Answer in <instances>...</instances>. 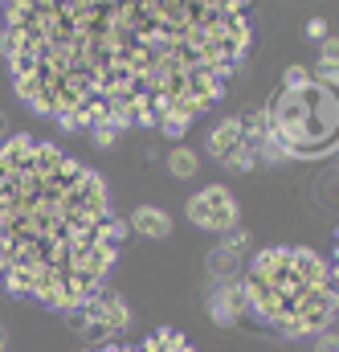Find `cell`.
Segmentation results:
<instances>
[{
	"label": "cell",
	"instance_id": "6da1fadb",
	"mask_svg": "<svg viewBox=\"0 0 339 352\" xmlns=\"http://www.w3.org/2000/svg\"><path fill=\"white\" fill-rule=\"evenodd\" d=\"M229 0H21L4 8V62L29 111L115 144L131 127L180 140L250 54Z\"/></svg>",
	"mask_w": 339,
	"mask_h": 352
},
{
	"label": "cell",
	"instance_id": "5bb4252c",
	"mask_svg": "<svg viewBox=\"0 0 339 352\" xmlns=\"http://www.w3.org/2000/svg\"><path fill=\"white\" fill-rule=\"evenodd\" d=\"M307 33L319 37V41H327V21H323V16H311V21H307Z\"/></svg>",
	"mask_w": 339,
	"mask_h": 352
},
{
	"label": "cell",
	"instance_id": "ba28073f",
	"mask_svg": "<svg viewBox=\"0 0 339 352\" xmlns=\"http://www.w3.org/2000/svg\"><path fill=\"white\" fill-rule=\"evenodd\" d=\"M246 250H250V234L246 230H233V234H225L221 238V246H213L209 250V278L213 283H242V258H246Z\"/></svg>",
	"mask_w": 339,
	"mask_h": 352
},
{
	"label": "cell",
	"instance_id": "7a4b0ae2",
	"mask_svg": "<svg viewBox=\"0 0 339 352\" xmlns=\"http://www.w3.org/2000/svg\"><path fill=\"white\" fill-rule=\"evenodd\" d=\"M119 246L123 221L94 168L29 131L0 144V283L12 295L78 311Z\"/></svg>",
	"mask_w": 339,
	"mask_h": 352
},
{
	"label": "cell",
	"instance_id": "30bf717a",
	"mask_svg": "<svg viewBox=\"0 0 339 352\" xmlns=\"http://www.w3.org/2000/svg\"><path fill=\"white\" fill-rule=\"evenodd\" d=\"M86 352H196V349L176 328H160V332H152L139 344H102V349H86Z\"/></svg>",
	"mask_w": 339,
	"mask_h": 352
},
{
	"label": "cell",
	"instance_id": "9a60e30c",
	"mask_svg": "<svg viewBox=\"0 0 339 352\" xmlns=\"http://www.w3.org/2000/svg\"><path fill=\"white\" fill-rule=\"evenodd\" d=\"M336 278H339V238H336Z\"/></svg>",
	"mask_w": 339,
	"mask_h": 352
},
{
	"label": "cell",
	"instance_id": "8fae6325",
	"mask_svg": "<svg viewBox=\"0 0 339 352\" xmlns=\"http://www.w3.org/2000/svg\"><path fill=\"white\" fill-rule=\"evenodd\" d=\"M131 230L139 234V238H152V242H164L172 234V217L160 209V205H139L135 213H131Z\"/></svg>",
	"mask_w": 339,
	"mask_h": 352
},
{
	"label": "cell",
	"instance_id": "52a82bcc",
	"mask_svg": "<svg viewBox=\"0 0 339 352\" xmlns=\"http://www.w3.org/2000/svg\"><path fill=\"white\" fill-rule=\"evenodd\" d=\"M188 221L196 226V230H209V234H233L237 230V201H233V192L225 188V184H209V188H200L192 201H188Z\"/></svg>",
	"mask_w": 339,
	"mask_h": 352
},
{
	"label": "cell",
	"instance_id": "4fadbf2b",
	"mask_svg": "<svg viewBox=\"0 0 339 352\" xmlns=\"http://www.w3.org/2000/svg\"><path fill=\"white\" fill-rule=\"evenodd\" d=\"M319 78H339V37L323 41V58H319Z\"/></svg>",
	"mask_w": 339,
	"mask_h": 352
},
{
	"label": "cell",
	"instance_id": "7c38bea8",
	"mask_svg": "<svg viewBox=\"0 0 339 352\" xmlns=\"http://www.w3.org/2000/svg\"><path fill=\"white\" fill-rule=\"evenodd\" d=\"M168 173L176 180H192V176L200 173V156L192 152V148H172L168 152Z\"/></svg>",
	"mask_w": 339,
	"mask_h": 352
},
{
	"label": "cell",
	"instance_id": "3957f363",
	"mask_svg": "<svg viewBox=\"0 0 339 352\" xmlns=\"http://www.w3.org/2000/svg\"><path fill=\"white\" fill-rule=\"evenodd\" d=\"M246 311L286 336H315L331 328L339 287L331 266L307 246H266L242 274Z\"/></svg>",
	"mask_w": 339,
	"mask_h": 352
},
{
	"label": "cell",
	"instance_id": "8992f818",
	"mask_svg": "<svg viewBox=\"0 0 339 352\" xmlns=\"http://www.w3.org/2000/svg\"><path fill=\"white\" fill-rule=\"evenodd\" d=\"M70 324L82 328L86 336L98 340V349H102V344H115V340L131 328V307H127V299H123L119 291L102 287L90 303H82L78 311H70Z\"/></svg>",
	"mask_w": 339,
	"mask_h": 352
},
{
	"label": "cell",
	"instance_id": "277c9868",
	"mask_svg": "<svg viewBox=\"0 0 339 352\" xmlns=\"http://www.w3.org/2000/svg\"><path fill=\"white\" fill-rule=\"evenodd\" d=\"M261 115L282 160L323 156L339 140V78H315L303 66H290Z\"/></svg>",
	"mask_w": 339,
	"mask_h": 352
},
{
	"label": "cell",
	"instance_id": "ac0fdd59",
	"mask_svg": "<svg viewBox=\"0 0 339 352\" xmlns=\"http://www.w3.org/2000/svg\"><path fill=\"white\" fill-rule=\"evenodd\" d=\"M4 344H8V336H4V328H0V352H4Z\"/></svg>",
	"mask_w": 339,
	"mask_h": 352
},
{
	"label": "cell",
	"instance_id": "9c48e42d",
	"mask_svg": "<svg viewBox=\"0 0 339 352\" xmlns=\"http://www.w3.org/2000/svg\"><path fill=\"white\" fill-rule=\"evenodd\" d=\"M209 316L213 324L221 328H233L242 316H246V295H242V283H209Z\"/></svg>",
	"mask_w": 339,
	"mask_h": 352
},
{
	"label": "cell",
	"instance_id": "5b68a950",
	"mask_svg": "<svg viewBox=\"0 0 339 352\" xmlns=\"http://www.w3.org/2000/svg\"><path fill=\"white\" fill-rule=\"evenodd\" d=\"M209 156L233 173H250L257 164H278L282 152L274 148L270 131H266V115L250 111V115H233L225 123L213 127L209 135Z\"/></svg>",
	"mask_w": 339,
	"mask_h": 352
},
{
	"label": "cell",
	"instance_id": "e0dca14e",
	"mask_svg": "<svg viewBox=\"0 0 339 352\" xmlns=\"http://www.w3.org/2000/svg\"><path fill=\"white\" fill-rule=\"evenodd\" d=\"M323 352H339V340H331V344H327V349H323Z\"/></svg>",
	"mask_w": 339,
	"mask_h": 352
},
{
	"label": "cell",
	"instance_id": "2e32d148",
	"mask_svg": "<svg viewBox=\"0 0 339 352\" xmlns=\"http://www.w3.org/2000/svg\"><path fill=\"white\" fill-rule=\"evenodd\" d=\"M4 131H8V123H4V115H0V140H4Z\"/></svg>",
	"mask_w": 339,
	"mask_h": 352
}]
</instances>
